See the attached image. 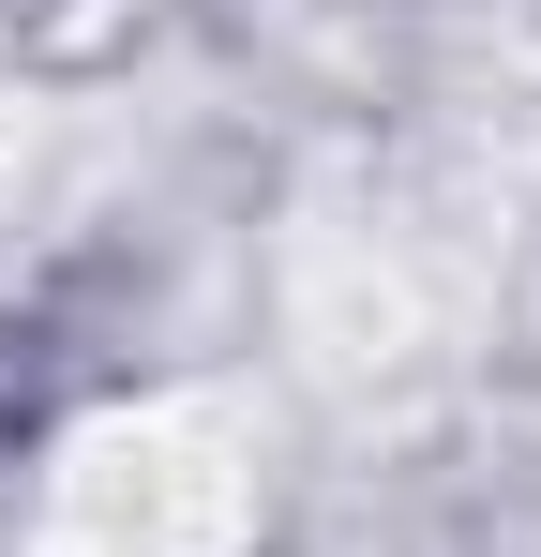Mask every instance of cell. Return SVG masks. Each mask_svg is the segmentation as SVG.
<instances>
[{
    "instance_id": "obj_1",
    "label": "cell",
    "mask_w": 541,
    "mask_h": 557,
    "mask_svg": "<svg viewBox=\"0 0 541 557\" xmlns=\"http://www.w3.org/2000/svg\"><path fill=\"white\" fill-rule=\"evenodd\" d=\"M256 512H270L256 392H136L46 453L15 557H241Z\"/></svg>"
}]
</instances>
